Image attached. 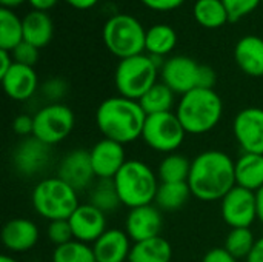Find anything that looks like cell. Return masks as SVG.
Here are the masks:
<instances>
[{
  "label": "cell",
  "instance_id": "40",
  "mask_svg": "<svg viewBox=\"0 0 263 262\" xmlns=\"http://www.w3.org/2000/svg\"><path fill=\"white\" fill-rule=\"evenodd\" d=\"M145 6H148L153 11H173L176 8H179L185 0H140Z\"/></svg>",
  "mask_w": 263,
  "mask_h": 262
},
{
  "label": "cell",
  "instance_id": "13",
  "mask_svg": "<svg viewBox=\"0 0 263 262\" xmlns=\"http://www.w3.org/2000/svg\"><path fill=\"white\" fill-rule=\"evenodd\" d=\"M200 63L188 56H173L165 60L160 76L162 82L170 86L176 94H186L199 88Z\"/></svg>",
  "mask_w": 263,
  "mask_h": 262
},
{
  "label": "cell",
  "instance_id": "35",
  "mask_svg": "<svg viewBox=\"0 0 263 262\" xmlns=\"http://www.w3.org/2000/svg\"><path fill=\"white\" fill-rule=\"evenodd\" d=\"M222 2L227 8L230 22L240 20L242 17L251 14L262 3V0H222Z\"/></svg>",
  "mask_w": 263,
  "mask_h": 262
},
{
  "label": "cell",
  "instance_id": "43",
  "mask_svg": "<svg viewBox=\"0 0 263 262\" xmlns=\"http://www.w3.org/2000/svg\"><path fill=\"white\" fill-rule=\"evenodd\" d=\"M247 262H263V236L256 241L251 253L247 258Z\"/></svg>",
  "mask_w": 263,
  "mask_h": 262
},
{
  "label": "cell",
  "instance_id": "31",
  "mask_svg": "<svg viewBox=\"0 0 263 262\" xmlns=\"http://www.w3.org/2000/svg\"><path fill=\"white\" fill-rule=\"evenodd\" d=\"M89 204L102 210L103 213H114L120 205V198L112 179H99L89 191Z\"/></svg>",
  "mask_w": 263,
  "mask_h": 262
},
{
  "label": "cell",
  "instance_id": "12",
  "mask_svg": "<svg viewBox=\"0 0 263 262\" xmlns=\"http://www.w3.org/2000/svg\"><path fill=\"white\" fill-rule=\"evenodd\" d=\"M51 145L39 141L34 136L22 139L12 151L14 170L25 178H32L42 173L51 161Z\"/></svg>",
  "mask_w": 263,
  "mask_h": 262
},
{
  "label": "cell",
  "instance_id": "25",
  "mask_svg": "<svg viewBox=\"0 0 263 262\" xmlns=\"http://www.w3.org/2000/svg\"><path fill=\"white\" fill-rule=\"evenodd\" d=\"M176 43H177V34L174 28L170 25L157 23L146 29L145 51L149 56L163 59L176 48Z\"/></svg>",
  "mask_w": 263,
  "mask_h": 262
},
{
  "label": "cell",
  "instance_id": "41",
  "mask_svg": "<svg viewBox=\"0 0 263 262\" xmlns=\"http://www.w3.org/2000/svg\"><path fill=\"white\" fill-rule=\"evenodd\" d=\"M216 73L211 66L206 65H200L199 69V88H208V90H214L216 85Z\"/></svg>",
  "mask_w": 263,
  "mask_h": 262
},
{
  "label": "cell",
  "instance_id": "11",
  "mask_svg": "<svg viewBox=\"0 0 263 262\" xmlns=\"http://www.w3.org/2000/svg\"><path fill=\"white\" fill-rule=\"evenodd\" d=\"M233 134L243 153L263 154V108L240 110L233 120Z\"/></svg>",
  "mask_w": 263,
  "mask_h": 262
},
{
  "label": "cell",
  "instance_id": "45",
  "mask_svg": "<svg viewBox=\"0 0 263 262\" xmlns=\"http://www.w3.org/2000/svg\"><path fill=\"white\" fill-rule=\"evenodd\" d=\"M66 3H69L76 9H89L92 6H96L99 3V0H66Z\"/></svg>",
  "mask_w": 263,
  "mask_h": 262
},
{
  "label": "cell",
  "instance_id": "7",
  "mask_svg": "<svg viewBox=\"0 0 263 262\" xmlns=\"http://www.w3.org/2000/svg\"><path fill=\"white\" fill-rule=\"evenodd\" d=\"M146 29L129 14H116L103 26V43L116 57L126 59L143 54Z\"/></svg>",
  "mask_w": 263,
  "mask_h": 262
},
{
  "label": "cell",
  "instance_id": "44",
  "mask_svg": "<svg viewBox=\"0 0 263 262\" xmlns=\"http://www.w3.org/2000/svg\"><path fill=\"white\" fill-rule=\"evenodd\" d=\"M59 0H28V3L35 9V11H43V12H48L51 8L55 6Z\"/></svg>",
  "mask_w": 263,
  "mask_h": 262
},
{
  "label": "cell",
  "instance_id": "46",
  "mask_svg": "<svg viewBox=\"0 0 263 262\" xmlns=\"http://www.w3.org/2000/svg\"><path fill=\"white\" fill-rule=\"evenodd\" d=\"M256 205H257V219L263 224V187L256 191Z\"/></svg>",
  "mask_w": 263,
  "mask_h": 262
},
{
  "label": "cell",
  "instance_id": "19",
  "mask_svg": "<svg viewBox=\"0 0 263 262\" xmlns=\"http://www.w3.org/2000/svg\"><path fill=\"white\" fill-rule=\"evenodd\" d=\"M3 91L6 96L17 102H25L31 99L39 88V77L32 66L12 63L9 71L0 77Z\"/></svg>",
  "mask_w": 263,
  "mask_h": 262
},
{
  "label": "cell",
  "instance_id": "36",
  "mask_svg": "<svg viewBox=\"0 0 263 262\" xmlns=\"http://www.w3.org/2000/svg\"><path fill=\"white\" fill-rule=\"evenodd\" d=\"M42 96L49 102V103H62V99L68 93V85L63 79L60 77H52L48 79L42 86H40Z\"/></svg>",
  "mask_w": 263,
  "mask_h": 262
},
{
  "label": "cell",
  "instance_id": "38",
  "mask_svg": "<svg viewBox=\"0 0 263 262\" xmlns=\"http://www.w3.org/2000/svg\"><path fill=\"white\" fill-rule=\"evenodd\" d=\"M12 130L17 136L29 137L34 133V117L28 114H20L12 120Z\"/></svg>",
  "mask_w": 263,
  "mask_h": 262
},
{
  "label": "cell",
  "instance_id": "29",
  "mask_svg": "<svg viewBox=\"0 0 263 262\" xmlns=\"http://www.w3.org/2000/svg\"><path fill=\"white\" fill-rule=\"evenodd\" d=\"M23 42V22L8 8H0V49L12 51Z\"/></svg>",
  "mask_w": 263,
  "mask_h": 262
},
{
  "label": "cell",
  "instance_id": "26",
  "mask_svg": "<svg viewBox=\"0 0 263 262\" xmlns=\"http://www.w3.org/2000/svg\"><path fill=\"white\" fill-rule=\"evenodd\" d=\"M193 196L188 182H160L154 204L162 212L180 210Z\"/></svg>",
  "mask_w": 263,
  "mask_h": 262
},
{
  "label": "cell",
  "instance_id": "42",
  "mask_svg": "<svg viewBox=\"0 0 263 262\" xmlns=\"http://www.w3.org/2000/svg\"><path fill=\"white\" fill-rule=\"evenodd\" d=\"M12 63H14L12 54L9 51L0 49V77L5 76L9 71V68L12 66Z\"/></svg>",
  "mask_w": 263,
  "mask_h": 262
},
{
  "label": "cell",
  "instance_id": "49",
  "mask_svg": "<svg viewBox=\"0 0 263 262\" xmlns=\"http://www.w3.org/2000/svg\"><path fill=\"white\" fill-rule=\"evenodd\" d=\"M262 3H263V0H262Z\"/></svg>",
  "mask_w": 263,
  "mask_h": 262
},
{
  "label": "cell",
  "instance_id": "23",
  "mask_svg": "<svg viewBox=\"0 0 263 262\" xmlns=\"http://www.w3.org/2000/svg\"><path fill=\"white\" fill-rule=\"evenodd\" d=\"M23 40L34 45L35 48L46 46L54 34V25L48 12L32 9L23 19Z\"/></svg>",
  "mask_w": 263,
  "mask_h": 262
},
{
  "label": "cell",
  "instance_id": "5",
  "mask_svg": "<svg viewBox=\"0 0 263 262\" xmlns=\"http://www.w3.org/2000/svg\"><path fill=\"white\" fill-rule=\"evenodd\" d=\"M162 57L139 54L122 59L116 68L114 83L119 96L140 100V97L157 83V76L163 66Z\"/></svg>",
  "mask_w": 263,
  "mask_h": 262
},
{
  "label": "cell",
  "instance_id": "20",
  "mask_svg": "<svg viewBox=\"0 0 263 262\" xmlns=\"http://www.w3.org/2000/svg\"><path fill=\"white\" fill-rule=\"evenodd\" d=\"M131 249L133 241L120 229H108L92 244L97 262H128Z\"/></svg>",
  "mask_w": 263,
  "mask_h": 262
},
{
  "label": "cell",
  "instance_id": "16",
  "mask_svg": "<svg viewBox=\"0 0 263 262\" xmlns=\"http://www.w3.org/2000/svg\"><path fill=\"white\" fill-rule=\"evenodd\" d=\"M68 221L72 229L74 239L89 246L94 244L108 230L106 213H103L89 202L80 204Z\"/></svg>",
  "mask_w": 263,
  "mask_h": 262
},
{
  "label": "cell",
  "instance_id": "4",
  "mask_svg": "<svg viewBox=\"0 0 263 262\" xmlns=\"http://www.w3.org/2000/svg\"><path fill=\"white\" fill-rule=\"evenodd\" d=\"M122 205L131 208L154 204L160 181L146 162L128 159L112 179Z\"/></svg>",
  "mask_w": 263,
  "mask_h": 262
},
{
  "label": "cell",
  "instance_id": "9",
  "mask_svg": "<svg viewBox=\"0 0 263 262\" xmlns=\"http://www.w3.org/2000/svg\"><path fill=\"white\" fill-rule=\"evenodd\" d=\"M32 136L46 145H57L63 142L74 130V111L65 103H48L35 111Z\"/></svg>",
  "mask_w": 263,
  "mask_h": 262
},
{
  "label": "cell",
  "instance_id": "1",
  "mask_svg": "<svg viewBox=\"0 0 263 262\" xmlns=\"http://www.w3.org/2000/svg\"><path fill=\"white\" fill-rule=\"evenodd\" d=\"M236 161L220 150H205L191 161L188 185L202 202L222 201L236 187Z\"/></svg>",
  "mask_w": 263,
  "mask_h": 262
},
{
  "label": "cell",
  "instance_id": "30",
  "mask_svg": "<svg viewBox=\"0 0 263 262\" xmlns=\"http://www.w3.org/2000/svg\"><path fill=\"white\" fill-rule=\"evenodd\" d=\"M191 170V161L180 153H170L160 161L157 176L160 182H186Z\"/></svg>",
  "mask_w": 263,
  "mask_h": 262
},
{
  "label": "cell",
  "instance_id": "10",
  "mask_svg": "<svg viewBox=\"0 0 263 262\" xmlns=\"http://www.w3.org/2000/svg\"><path fill=\"white\" fill-rule=\"evenodd\" d=\"M220 215L231 229H251L257 219L256 193L236 185L220 201Z\"/></svg>",
  "mask_w": 263,
  "mask_h": 262
},
{
  "label": "cell",
  "instance_id": "15",
  "mask_svg": "<svg viewBox=\"0 0 263 262\" xmlns=\"http://www.w3.org/2000/svg\"><path fill=\"white\" fill-rule=\"evenodd\" d=\"M162 229L163 216L156 204L131 208L125 219V232L133 244L160 236Z\"/></svg>",
  "mask_w": 263,
  "mask_h": 262
},
{
  "label": "cell",
  "instance_id": "24",
  "mask_svg": "<svg viewBox=\"0 0 263 262\" xmlns=\"http://www.w3.org/2000/svg\"><path fill=\"white\" fill-rule=\"evenodd\" d=\"M173 261V247L162 238H153L142 242H134L128 262H171Z\"/></svg>",
  "mask_w": 263,
  "mask_h": 262
},
{
  "label": "cell",
  "instance_id": "47",
  "mask_svg": "<svg viewBox=\"0 0 263 262\" xmlns=\"http://www.w3.org/2000/svg\"><path fill=\"white\" fill-rule=\"evenodd\" d=\"M23 2H28V0H0V5L2 8H8V9H12L18 5H22Z\"/></svg>",
  "mask_w": 263,
  "mask_h": 262
},
{
  "label": "cell",
  "instance_id": "28",
  "mask_svg": "<svg viewBox=\"0 0 263 262\" xmlns=\"http://www.w3.org/2000/svg\"><path fill=\"white\" fill-rule=\"evenodd\" d=\"M193 15L199 25L208 29L220 28L230 22L222 0H197L193 8Z\"/></svg>",
  "mask_w": 263,
  "mask_h": 262
},
{
  "label": "cell",
  "instance_id": "17",
  "mask_svg": "<svg viewBox=\"0 0 263 262\" xmlns=\"http://www.w3.org/2000/svg\"><path fill=\"white\" fill-rule=\"evenodd\" d=\"M89 156L97 179H114L128 161L125 145L106 137L92 145V148L89 150Z\"/></svg>",
  "mask_w": 263,
  "mask_h": 262
},
{
  "label": "cell",
  "instance_id": "37",
  "mask_svg": "<svg viewBox=\"0 0 263 262\" xmlns=\"http://www.w3.org/2000/svg\"><path fill=\"white\" fill-rule=\"evenodd\" d=\"M11 54H12V59H14L15 63L32 66V68L39 60V48H35L34 45H31V43H28L25 40L20 45H17L11 51Z\"/></svg>",
  "mask_w": 263,
  "mask_h": 262
},
{
  "label": "cell",
  "instance_id": "18",
  "mask_svg": "<svg viewBox=\"0 0 263 262\" xmlns=\"http://www.w3.org/2000/svg\"><path fill=\"white\" fill-rule=\"evenodd\" d=\"M40 238L39 227L26 218H14L2 229V242L9 253H26L32 250Z\"/></svg>",
  "mask_w": 263,
  "mask_h": 262
},
{
  "label": "cell",
  "instance_id": "34",
  "mask_svg": "<svg viewBox=\"0 0 263 262\" xmlns=\"http://www.w3.org/2000/svg\"><path fill=\"white\" fill-rule=\"evenodd\" d=\"M46 236H48V239H49L55 247L74 241L72 229H71L68 219L51 221V222L48 224V229H46Z\"/></svg>",
  "mask_w": 263,
  "mask_h": 262
},
{
  "label": "cell",
  "instance_id": "48",
  "mask_svg": "<svg viewBox=\"0 0 263 262\" xmlns=\"http://www.w3.org/2000/svg\"><path fill=\"white\" fill-rule=\"evenodd\" d=\"M0 262H18L15 258H12L11 255H2L0 256Z\"/></svg>",
  "mask_w": 263,
  "mask_h": 262
},
{
  "label": "cell",
  "instance_id": "27",
  "mask_svg": "<svg viewBox=\"0 0 263 262\" xmlns=\"http://www.w3.org/2000/svg\"><path fill=\"white\" fill-rule=\"evenodd\" d=\"M139 103L146 116L168 113L173 111V107L176 103V93L163 82H157L140 97Z\"/></svg>",
  "mask_w": 263,
  "mask_h": 262
},
{
  "label": "cell",
  "instance_id": "14",
  "mask_svg": "<svg viewBox=\"0 0 263 262\" xmlns=\"http://www.w3.org/2000/svg\"><path fill=\"white\" fill-rule=\"evenodd\" d=\"M57 176L76 191H83L94 185L96 173L91 164L89 150L76 148L66 153L57 165Z\"/></svg>",
  "mask_w": 263,
  "mask_h": 262
},
{
  "label": "cell",
  "instance_id": "32",
  "mask_svg": "<svg viewBox=\"0 0 263 262\" xmlns=\"http://www.w3.org/2000/svg\"><path fill=\"white\" fill-rule=\"evenodd\" d=\"M257 239L254 238L251 229H231L227 235L223 249H227V252H230L236 259H247Z\"/></svg>",
  "mask_w": 263,
  "mask_h": 262
},
{
  "label": "cell",
  "instance_id": "39",
  "mask_svg": "<svg viewBox=\"0 0 263 262\" xmlns=\"http://www.w3.org/2000/svg\"><path fill=\"white\" fill-rule=\"evenodd\" d=\"M202 262H239V259H236L230 252H227V249L214 247L205 253Z\"/></svg>",
  "mask_w": 263,
  "mask_h": 262
},
{
  "label": "cell",
  "instance_id": "33",
  "mask_svg": "<svg viewBox=\"0 0 263 262\" xmlns=\"http://www.w3.org/2000/svg\"><path fill=\"white\" fill-rule=\"evenodd\" d=\"M52 262H97L92 246L71 241L68 244L59 246L52 252Z\"/></svg>",
  "mask_w": 263,
  "mask_h": 262
},
{
  "label": "cell",
  "instance_id": "8",
  "mask_svg": "<svg viewBox=\"0 0 263 262\" xmlns=\"http://www.w3.org/2000/svg\"><path fill=\"white\" fill-rule=\"evenodd\" d=\"M186 131L183 130L179 117L174 111L146 116L142 141L153 151L170 154L176 153L185 141Z\"/></svg>",
  "mask_w": 263,
  "mask_h": 262
},
{
  "label": "cell",
  "instance_id": "2",
  "mask_svg": "<svg viewBox=\"0 0 263 262\" xmlns=\"http://www.w3.org/2000/svg\"><path fill=\"white\" fill-rule=\"evenodd\" d=\"M146 114L139 100L123 96L105 99L96 110V125L103 137L122 145L142 137Z\"/></svg>",
  "mask_w": 263,
  "mask_h": 262
},
{
  "label": "cell",
  "instance_id": "6",
  "mask_svg": "<svg viewBox=\"0 0 263 262\" xmlns=\"http://www.w3.org/2000/svg\"><path fill=\"white\" fill-rule=\"evenodd\" d=\"M31 204L34 212L48 222L69 219L80 205L79 191L59 176H49L39 181L32 188Z\"/></svg>",
  "mask_w": 263,
  "mask_h": 262
},
{
  "label": "cell",
  "instance_id": "21",
  "mask_svg": "<svg viewBox=\"0 0 263 262\" xmlns=\"http://www.w3.org/2000/svg\"><path fill=\"white\" fill-rule=\"evenodd\" d=\"M237 66L251 77H263V39L259 36H245L234 46Z\"/></svg>",
  "mask_w": 263,
  "mask_h": 262
},
{
  "label": "cell",
  "instance_id": "3",
  "mask_svg": "<svg viewBox=\"0 0 263 262\" xmlns=\"http://www.w3.org/2000/svg\"><path fill=\"white\" fill-rule=\"evenodd\" d=\"M174 113L186 134L202 136L213 131L220 124L223 100L214 90L196 88L180 96Z\"/></svg>",
  "mask_w": 263,
  "mask_h": 262
},
{
  "label": "cell",
  "instance_id": "22",
  "mask_svg": "<svg viewBox=\"0 0 263 262\" xmlns=\"http://www.w3.org/2000/svg\"><path fill=\"white\" fill-rule=\"evenodd\" d=\"M236 185L250 191H257L263 187V154L242 153L234 167Z\"/></svg>",
  "mask_w": 263,
  "mask_h": 262
}]
</instances>
